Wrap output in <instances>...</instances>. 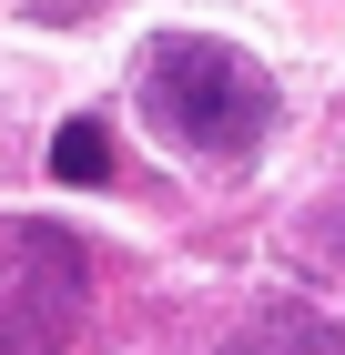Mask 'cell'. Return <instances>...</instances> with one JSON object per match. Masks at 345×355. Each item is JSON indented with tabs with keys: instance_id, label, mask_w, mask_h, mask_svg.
<instances>
[{
	"instance_id": "3957f363",
	"label": "cell",
	"mask_w": 345,
	"mask_h": 355,
	"mask_svg": "<svg viewBox=\"0 0 345 355\" xmlns=\"http://www.w3.org/2000/svg\"><path fill=\"white\" fill-rule=\"evenodd\" d=\"M0 355H51V345H41L31 325H0Z\"/></svg>"
},
{
	"instance_id": "6da1fadb",
	"label": "cell",
	"mask_w": 345,
	"mask_h": 355,
	"mask_svg": "<svg viewBox=\"0 0 345 355\" xmlns=\"http://www.w3.org/2000/svg\"><path fill=\"white\" fill-rule=\"evenodd\" d=\"M133 82H142L153 132L183 142V153H203V163H244V153L274 132V82H264V61H244L234 41L162 31V41H142Z\"/></svg>"
},
{
	"instance_id": "277c9868",
	"label": "cell",
	"mask_w": 345,
	"mask_h": 355,
	"mask_svg": "<svg viewBox=\"0 0 345 355\" xmlns=\"http://www.w3.org/2000/svg\"><path fill=\"white\" fill-rule=\"evenodd\" d=\"M325 254H335V264H345V214H335V223H325Z\"/></svg>"
},
{
	"instance_id": "7a4b0ae2",
	"label": "cell",
	"mask_w": 345,
	"mask_h": 355,
	"mask_svg": "<svg viewBox=\"0 0 345 355\" xmlns=\"http://www.w3.org/2000/svg\"><path fill=\"white\" fill-rule=\"evenodd\" d=\"M51 173L61 183H112V132L102 122H61L51 132Z\"/></svg>"
}]
</instances>
